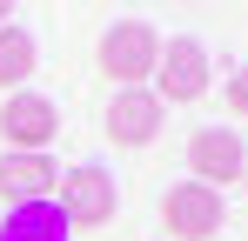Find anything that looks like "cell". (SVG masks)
<instances>
[{
	"instance_id": "cell-9",
	"label": "cell",
	"mask_w": 248,
	"mask_h": 241,
	"mask_svg": "<svg viewBox=\"0 0 248 241\" xmlns=\"http://www.w3.org/2000/svg\"><path fill=\"white\" fill-rule=\"evenodd\" d=\"M67 214L54 208V201H20V208H7V221H0V241H67Z\"/></svg>"
},
{
	"instance_id": "cell-6",
	"label": "cell",
	"mask_w": 248,
	"mask_h": 241,
	"mask_svg": "<svg viewBox=\"0 0 248 241\" xmlns=\"http://www.w3.org/2000/svg\"><path fill=\"white\" fill-rule=\"evenodd\" d=\"M155 134H161V94L121 87V94L108 101V141H114V148H148Z\"/></svg>"
},
{
	"instance_id": "cell-5",
	"label": "cell",
	"mask_w": 248,
	"mask_h": 241,
	"mask_svg": "<svg viewBox=\"0 0 248 241\" xmlns=\"http://www.w3.org/2000/svg\"><path fill=\"white\" fill-rule=\"evenodd\" d=\"M155 74H161V101H174V107L202 101V94H208V47L188 40V34H181V40H161Z\"/></svg>"
},
{
	"instance_id": "cell-3",
	"label": "cell",
	"mask_w": 248,
	"mask_h": 241,
	"mask_svg": "<svg viewBox=\"0 0 248 241\" xmlns=\"http://www.w3.org/2000/svg\"><path fill=\"white\" fill-rule=\"evenodd\" d=\"M161 221H168L174 241H208V235H221V221H228L221 188H208V181H181V188H168Z\"/></svg>"
},
{
	"instance_id": "cell-8",
	"label": "cell",
	"mask_w": 248,
	"mask_h": 241,
	"mask_svg": "<svg viewBox=\"0 0 248 241\" xmlns=\"http://www.w3.org/2000/svg\"><path fill=\"white\" fill-rule=\"evenodd\" d=\"M0 201H54V161L47 154H20V148H7L0 154Z\"/></svg>"
},
{
	"instance_id": "cell-11",
	"label": "cell",
	"mask_w": 248,
	"mask_h": 241,
	"mask_svg": "<svg viewBox=\"0 0 248 241\" xmlns=\"http://www.w3.org/2000/svg\"><path fill=\"white\" fill-rule=\"evenodd\" d=\"M228 107H235V114H248V67H235V74H228Z\"/></svg>"
},
{
	"instance_id": "cell-10",
	"label": "cell",
	"mask_w": 248,
	"mask_h": 241,
	"mask_svg": "<svg viewBox=\"0 0 248 241\" xmlns=\"http://www.w3.org/2000/svg\"><path fill=\"white\" fill-rule=\"evenodd\" d=\"M34 60H41V47H34V34L27 27H0V87H20V80L34 74Z\"/></svg>"
},
{
	"instance_id": "cell-12",
	"label": "cell",
	"mask_w": 248,
	"mask_h": 241,
	"mask_svg": "<svg viewBox=\"0 0 248 241\" xmlns=\"http://www.w3.org/2000/svg\"><path fill=\"white\" fill-rule=\"evenodd\" d=\"M7 14H14V0H0V27H7Z\"/></svg>"
},
{
	"instance_id": "cell-2",
	"label": "cell",
	"mask_w": 248,
	"mask_h": 241,
	"mask_svg": "<svg viewBox=\"0 0 248 241\" xmlns=\"http://www.w3.org/2000/svg\"><path fill=\"white\" fill-rule=\"evenodd\" d=\"M155 60H161V40H155L148 20H114L101 34V67L121 80V87H141V80L155 74Z\"/></svg>"
},
{
	"instance_id": "cell-1",
	"label": "cell",
	"mask_w": 248,
	"mask_h": 241,
	"mask_svg": "<svg viewBox=\"0 0 248 241\" xmlns=\"http://www.w3.org/2000/svg\"><path fill=\"white\" fill-rule=\"evenodd\" d=\"M54 208L67 214V228H101V221H114L121 188H114V174H108V167H67V174H61Z\"/></svg>"
},
{
	"instance_id": "cell-13",
	"label": "cell",
	"mask_w": 248,
	"mask_h": 241,
	"mask_svg": "<svg viewBox=\"0 0 248 241\" xmlns=\"http://www.w3.org/2000/svg\"><path fill=\"white\" fill-rule=\"evenodd\" d=\"M242 181H248V167H242Z\"/></svg>"
},
{
	"instance_id": "cell-4",
	"label": "cell",
	"mask_w": 248,
	"mask_h": 241,
	"mask_svg": "<svg viewBox=\"0 0 248 241\" xmlns=\"http://www.w3.org/2000/svg\"><path fill=\"white\" fill-rule=\"evenodd\" d=\"M54 134H61V114H54V101H47V94H27V87H14V94L0 101V141H7V148H20V154H41Z\"/></svg>"
},
{
	"instance_id": "cell-7",
	"label": "cell",
	"mask_w": 248,
	"mask_h": 241,
	"mask_svg": "<svg viewBox=\"0 0 248 241\" xmlns=\"http://www.w3.org/2000/svg\"><path fill=\"white\" fill-rule=\"evenodd\" d=\"M188 167L202 174L208 188H221V181H242V167H248L242 134H235V127H202V134L188 141Z\"/></svg>"
}]
</instances>
